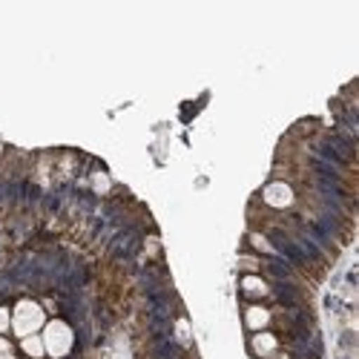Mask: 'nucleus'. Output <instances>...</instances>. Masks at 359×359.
Instances as JSON below:
<instances>
[{
  "instance_id": "f257e3e1",
  "label": "nucleus",
  "mask_w": 359,
  "mask_h": 359,
  "mask_svg": "<svg viewBox=\"0 0 359 359\" xmlns=\"http://www.w3.org/2000/svg\"><path fill=\"white\" fill-rule=\"evenodd\" d=\"M46 308L38 302V299H18V302L12 305V334L18 339L23 337H32V334H41L43 325H46Z\"/></svg>"
},
{
  "instance_id": "f03ea898",
  "label": "nucleus",
  "mask_w": 359,
  "mask_h": 359,
  "mask_svg": "<svg viewBox=\"0 0 359 359\" xmlns=\"http://www.w3.org/2000/svg\"><path fill=\"white\" fill-rule=\"evenodd\" d=\"M41 339H43V348H46L49 359H69L72 351H75V327L61 316H52L43 325Z\"/></svg>"
},
{
  "instance_id": "7ed1b4c3",
  "label": "nucleus",
  "mask_w": 359,
  "mask_h": 359,
  "mask_svg": "<svg viewBox=\"0 0 359 359\" xmlns=\"http://www.w3.org/2000/svg\"><path fill=\"white\" fill-rule=\"evenodd\" d=\"M262 201L271 207V210H290L296 204V193L287 182H271L262 190Z\"/></svg>"
},
{
  "instance_id": "20e7f679",
  "label": "nucleus",
  "mask_w": 359,
  "mask_h": 359,
  "mask_svg": "<svg viewBox=\"0 0 359 359\" xmlns=\"http://www.w3.org/2000/svg\"><path fill=\"white\" fill-rule=\"evenodd\" d=\"M242 316H245V327L250 334L271 331V325H273V311L267 305H262V302H248Z\"/></svg>"
},
{
  "instance_id": "39448f33",
  "label": "nucleus",
  "mask_w": 359,
  "mask_h": 359,
  "mask_svg": "<svg viewBox=\"0 0 359 359\" xmlns=\"http://www.w3.org/2000/svg\"><path fill=\"white\" fill-rule=\"evenodd\" d=\"M279 348V337L273 331H259V334H250V353L256 359H271Z\"/></svg>"
},
{
  "instance_id": "423d86ee",
  "label": "nucleus",
  "mask_w": 359,
  "mask_h": 359,
  "mask_svg": "<svg viewBox=\"0 0 359 359\" xmlns=\"http://www.w3.org/2000/svg\"><path fill=\"white\" fill-rule=\"evenodd\" d=\"M238 287H242V296L248 299V302H262V299L271 296V285H267L259 273H245L242 282H238Z\"/></svg>"
},
{
  "instance_id": "0eeeda50",
  "label": "nucleus",
  "mask_w": 359,
  "mask_h": 359,
  "mask_svg": "<svg viewBox=\"0 0 359 359\" xmlns=\"http://www.w3.org/2000/svg\"><path fill=\"white\" fill-rule=\"evenodd\" d=\"M18 351H20L26 359H46V348H43L41 334H32V337L18 339Z\"/></svg>"
},
{
  "instance_id": "6e6552de",
  "label": "nucleus",
  "mask_w": 359,
  "mask_h": 359,
  "mask_svg": "<svg viewBox=\"0 0 359 359\" xmlns=\"http://www.w3.org/2000/svg\"><path fill=\"white\" fill-rule=\"evenodd\" d=\"M0 334L4 337L12 334V308L9 305H0Z\"/></svg>"
},
{
  "instance_id": "1a4fd4ad",
  "label": "nucleus",
  "mask_w": 359,
  "mask_h": 359,
  "mask_svg": "<svg viewBox=\"0 0 359 359\" xmlns=\"http://www.w3.org/2000/svg\"><path fill=\"white\" fill-rule=\"evenodd\" d=\"M250 242H253L259 250H264V253H276V248H273L271 242H267L264 236H259V233H253V236H250Z\"/></svg>"
},
{
  "instance_id": "9d476101",
  "label": "nucleus",
  "mask_w": 359,
  "mask_h": 359,
  "mask_svg": "<svg viewBox=\"0 0 359 359\" xmlns=\"http://www.w3.org/2000/svg\"><path fill=\"white\" fill-rule=\"evenodd\" d=\"M6 351H12V342H9V337L0 334V353H6Z\"/></svg>"
},
{
  "instance_id": "9b49d317",
  "label": "nucleus",
  "mask_w": 359,
  "mask_h": 359,
  "mask_svg": "<svg viewBox=\"0 0 359 359\" xmlns=\"http://www.w3.org/2000/svg\"><path fill=\"white\" fill-rule=\"evenodd\" d=\"M271 359H290V356H287V353H285V351H276V353H273V356H271Z\"/></svg>"
},
{
  "instance_id": "f8f14e48",
  "label": "nucleus",
  "mask_w": 359,
  "mask_h": 359,
  "mask_svg": "<svg viewBox=\"0 0 359 359\" xmlns=\"http://www.w3.org/2000/svg\"><path fill=\"white\" fill-rule=\"evenodd\" d=\"M0 359H18L15 351H6V353H0Z\"/></svg>"
}]
</instances>
